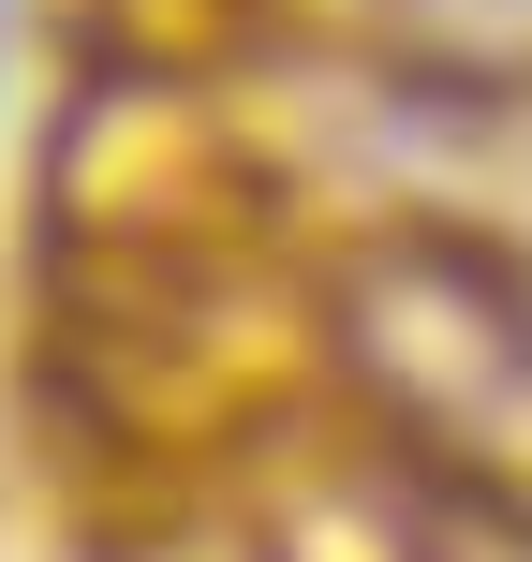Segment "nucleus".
I'll use <instances>...</instances> for the list:
<instances>
[{
    "mask_svg": "<svg viewBox=\"0 0 532 562\" xmlns=\"http://www.w3.org/2000/svg\"><path fill=\"white\" fill-rule=\"evenodd\" d=\"M340 326H355L370 385L399 415H503V400H532V281H518V252L399 237V252L355 267Z\"/></svg>",
    "mask_w": 532,
    "mask_h": 562,
    "instance_id": "obj_1",
    "label": "nucleus"
}]
</instances>
